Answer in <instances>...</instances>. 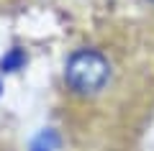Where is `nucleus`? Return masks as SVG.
<instances>
[{"label":"nucleus","mask_w":154,"mask_h":151,"mask_svg":"<svg viewBox=\"0 0 154 151\" xmlns=\"http://www.w3.org/2000/svg\"><path fill=\"white\" fill-rule=\"evenodd\" d=\"M110 80V64L95 49H77L64 62V82L75 95H95Z\"/></svg>","instance_id":"1"},{"label":"nucleus","mask_w":154,"mask_h":151,"mask_svg":"<svg viewBox=\"0 0 154 151\" xmlns=\"http://www.w3.org/2000/svg\"><path fill=\"white\" fill-rule=\"evenodd\" d=\"M57 149H59V136L51 128H44L31 141V151H57Z\"/></svg>","instance_id":"2"},{"label":"nucleus","mask_w":154,"mask_h":151,"mask_svg":"<svg viewBox=\"0 0 154 151\" xmlns=\"http://www.w3.org/2000/svg\"><path fill=\"white\" fill-rule=\"evenodd\" d=\"M26 64V51L23 49H11L3 59H0V69L3 72H16V69H21V67Z\"/></svg>","instance_id":"3"},{"label":"nucleus","mask_w":154,"mask_h":151,"mask_svg":"<svg viewBox=\"0 0 154 151\" xmlns=\"http://www.w3.org/2000/svg\"><path fill=\"white\" fill-rule=\"evenodd\" d=\"M149 3H154V0H149Z\"/></svg>","instance_id":"4"}]
</instances>
